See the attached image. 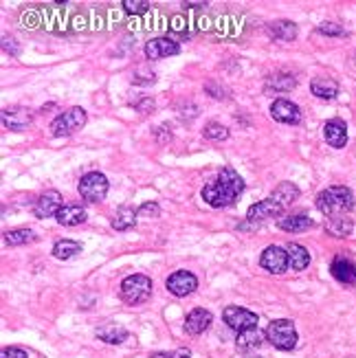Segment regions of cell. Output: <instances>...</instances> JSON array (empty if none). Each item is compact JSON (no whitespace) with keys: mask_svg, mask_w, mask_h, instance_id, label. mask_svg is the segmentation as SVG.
Segmentation results:
<instances>
[{"mask_svg":"<svg viewBox=\"0 0 356 358\" xmlns=\"http://www.w3.org/2000/svg\"><path fill=\"white\" fill-rule=\"evenodd\" d=\"M330 273L341 284L356 286V264L350 258H346V255H337L332 264H330Z\"/></svg>","mask_w":356,"mask_h":358,"instance_id":"9a60e30c","label":"cell"},{"mask_svg":"<svg viewBox=\"0 0 356 358\" xmlns=\"http://www.w3.org/2000/svg\"><path fill=\"white\" fill-rule=\"evenodd\" d=\"M299 196H301L299 187H297L295 183H288V181H286V183H279V185H277V189L273 191V198L282 202V204H284V209H286V207H290V204L295 202Z\"/></svg>","mask_w":356,"mask_h":358,"instance_id":"4316f807","label":"cell"},{"mask_svg":"<svg viewBox=\"0 0 356 358\" xmlns=\"http://www.w3.org/2000/svg\"><path fill=\"white\" fill-rule=\"evenodd\" d=\"M249 358H260V356H249Z\"/></svg>","mask_w":356,"mask_h":358,"instance_id":"ab89813d","label":"cell"},{"mask_svg":"<svg viewBox=\"0 0 356 358\" xmlns=\"http://www.w3.org/2000/svg\"><path fill=\"white\" fill-rule=\"evenodd\" d=\"M326 231L335 238H348L354 233V222L346 215H337V218H328L326 220Z\"/></svg>","mask_w":356,"mask_h":358,"instance_id":"cb8c5ba5","label":"cell"},{"mask_svg":"<svg viewBox=\"0 0 356 358\" xmlns=\"http://www.w3.org/2000/svg\"><path fill=\"white\" fill-rule=\"evenodd\" d=\"M310 91L314 97H319V99H335L339 95V84L335 80L319 78V80L310 82Z\"/></svg>","mask_w":356,"mask_h":358,"instance_id":"484cf974","label":"cell"},{"mask_svg":"<svg viewBox=\"0 0 356 358\" xmlns=\"http://www.w3.org/2000/svg\"><path fill=\"white\" fill-rule=\"evenodd\" d=\"M269 33L273 37H277V40L292 42L297 37V24L290 20H275L269 24Z\"/></svg>","mask_w":356,"mask_h":358,"instance_id":"603a6c76","label":"cell"},{"mask_svg":"<svg viewBox=\"0 0 356 358\" xmlns=\"http://www.w3.org/2000/svg\"><path fill=\"white\" fill-rule=\"evenodd\" d=\"M317 31H319L321 35H335V37H343V35H346V29L339 27V24H335V22H323V24H319V27H317Z\"/></svg>","mask_w":356,"mask_h":358,"instance_id":"d6a6232c","label":"cell"},{"mask_svg":"<svg viewBox=\"0 0 356 358\" xmlns=\"http://www.w3.org/2000/svg\"><path fill=\"white\" fill-rule=\"evenodd\" d=\"M242 191H244V178L233 168H222L218 178L202 189V200L213 209H222V207H231Z\"/></svg>","mask_w":356,"mask_h":358,"instance_id":"6da1fadb","label":"cell"},{"mask_svg":"<svg viewBox=\"0 0 356 358\" xmlns=\"http://www.w3.org/2000/svg\"><path fill=\"white\" fill-rule=\"evenodd\" d=\"M213 321V314L205 308H194L185 316V332L192 337H198L202 332H207Z\"/></svg>","mask_w":356,"mask_h":358,"instance_id":"2e32d148","label":"cell"},{"mask_svg":"<svg viewBox=\"0 0 356 358\" xmlns=\"http://www.w3.org/2000/svg\"><path fill=\"white\" fill-rule=\"evenodd\" d=\"M295 86H297V80L288 73H275L273 78H269V82H266V88H269V91H277V93L292 91Z\"/></svg>","mask_w":356,"mask_h":358,"instance_id":"83f0119b","label":"cell"},{"mask_svg":"<svg viewBox=\"0 0 356 358\" xmlns=\"http://www.w3.org/2000/svg\"><path fill=\"white\" fill-rule=\"evenodd\" d=\"M33 121V112L24 106H11L3 110V125L11 132H22L27 130Z\"/></svg>","mask_w":356,"mask_h":358,"instance_id":"8fae6325","label":"cell"},{"mask_svg":"<svg viewBox=\"0 0 356 358\" xmlns=\"http://www.w3.org/2000/svg\"><path fill=\"white\" fill-rule=\"evenodd\" d=\"M0 358H29V354L20 348H5L3 354H0Z\"/></svg>","mask_w":356,"mask_h":358,"instance_id":"d590c367","label":"cell"},{"mask_svg":"<svg viewBox=\"0 0 356 358\" xmlns=\"http://www.w3.org/2000/svg\"><path fill=\"white\" fill-rule=\"evenodd\" d=\"M181 53V46L172 37H152L145 44V57L148 60H163Z\"/></svg>","mask_w":356,"mask_h":358,"instance_id":"5bb4252c","label":"cell"},{"mask_svg":"<svg viewBox=\"0 0 356 358\" xmlns=\"http://www.w3.org/2000/svg\"><path fill=\"white\" fill-rule=\"evenodd\" d=\"M222 319L229 328L238 332V334L240 332L251 330V328H258V314L247 308H240V305H226L222 310Z\"/></svg>","mask_w":356,"mask_h":358,"instance_id":"52a82bcc","label":"cell"},{"mask_svg":"<svg viewBox=\"0 0 356 358\" xmlns=\"http://www.w3.org/2000/svg\"><path fill=\"white\" fill-rule=\"evenodd\" d=\"M286 251H288V264L292 271H303V268L310 266V253L306 247L297 244V242H290Z\"/></svg>","mask_w":356,"mask_h":358,"instance_id":"7402d4cb","label":"cell"},{"mask_svg":"<svg viewBox=\"0 0 356 358\" xmlns=\"http://www.w3.org/2000/svg\"><path fill=\"white\" fill-rule=\"evenodd\" d=\"M119 295L128 305L145 303L152 297V279L148 275H139V273L128 275L121 281Z\"/></svg>","mask_w":356,"mask_h":358,"instance_id":"277c9868","label":"cell"},{"mask_svg":"<svg viewBox=\"0 0 356 358\" xmlns=\"http://www.w3.org/2000/svg\"><path fill=\"white\" fill-rule=\"evenodd\" d=\"M317 209H319L326 218H337V215H346L354 209V194L343 185H335L323 189L317 196Z\"/></svg>","mask_w":356,"mask_h":358,"instance_id":"7a4b0ae2","label":"cell"},{"mask_svg":"<svg viewBox=\"0 0 356 358\" xmlns=\"http://www.w3.org/2000/svg\"><path fill=\"white\" fill-rule=\"evenodd\" d=\"M282 213H284V204L271 196L266 200L251 204L249 211H247V220L249 222H264V220H271V218H282Z\"/></svg>","mask_w":356,"mask_h":358,"instance_id":"ba28073f","label":"cell"},{"mask_svg":"<svg viewBox=\"0 0 356 358\" xmlns=\"http://www.w3.org/2000/svg\"><path fill=\"white\" fill-rule=\"evenodd\" d=\"M312 220L308 218V215L303 213H292V215H282V218L277 220V226L282 229V231L286 233H301V231H308V229H312Z\"/></svg>","mask_w":356,"mask_h":358,"instance_id":"ac0fdd59","label":"cell"},{"mask_svg":"<svg viewBox=\"0 0 356 358\" xmlns=\"http://www.w3.org/2000/svg\"><path fill=\"white\" fill-rule=\"evenodd\" d=\"M183 7H185V9H187V7H202V9H205L207 3H183Z\"/></svg>","mask_w":356,"mask_h":358,"instance_id":"f35d334b","label":"cell"},{"mask_svg":"<svg viewBox=\"0 0 356 358\" xmlns=\"http://www.w3.org/2000/svg\"><path fill=\"white\" fill-rule=\"evenodd\" d=\"M33 240H35V233L31 229H11V231L5 233V242L9 247H22V244H29Z\"/></svg>","mask_w":356,"mask_h":358,"instance_id":"f546056e","label":"cell"},{"mask_svg":"<svg viewBox=\"0 0 356 358\" xmlns=\"http://www.w3.org/2000/svg\"><path fill=\"white\" fill-rule=\"evenodd\" d=\"M260 266L264 271H269L273 275H282L286 273V268H290L288 264V251L282 247H266L260 255Z\"/></svg>","mask_w":356,"mask_h":358,"instance_id":"9c48e42d","label":"cell"},{"mask_svg":"<svg viewBox=\"0 0 356 358\" xmlns=\"http://www.w3.org/2000/svg\"><path fill=\"white\" fill-rule=\"evenodd\" d=\"M323 138L328 141V145H332L337 150L346 147L348 143V125L341 119H330L323 125Z\"/></svg>","mask_w":356,"mask_h":358,"instance_id":"e0dca14e","label":"cell"},{"mask_svg":"<svg viewBox=\"0 0 356 358\" xmlns=\"http://www.w3.org/2000/svg\"><path fill=\"white\" fill-rule=\"evenodd\" d=\"M55 220L62 224V226H78V224H84L86 222V209L82 207V204H64Z\"/></svg>","mask_w":356,"mask_h":358,"instance_id":"ffe728a7","label":"cell"},{"mask_svg":"<svg viewBox=\"0 0 356 358\" xmlns=\"http://www.w3.org/2000/svg\"><path fill=\"white\" fill-rule=\"evenodd\" d=\"M266 332V341H269L273 348L282 350V352H292L297 348V328L288 319H275V321L269 323Z\"/></svg>","mask_w":356,"mask_h":358,"instance_id":"3957f363","label":"cell"},{"mask_svg":"<svg viewBox=\"0 0 356 358\" xmlns=\"http://www.w3.org/2000/svg\"><path fill=\"white\" fill-rule=\"evenodd\" d=\"M152 358H174V354H168V352H157V354H152Z\"/></svg>","mask_w":356,"mask_h":358,"instance_id":"74e56055","label":"cell"},{"mask_svg":"<svg viewBox=\"0 0 356 358\" xmlns=\"http://www.w3.org/2000/svg\"><path fill=\"white\" fill-rule=\"evenodd\" d=\"M271 117L279 123L297 125L301 121V110L297 104H292L290 99H275L271 104Z\"/></svg>","mask_w":356,"mask_h":358,"instance_id":"4fadbf2b","label":"cell"},{"mask_svg":"<svg viewBox=\"0 0 356 358\" xmlns=\"http://www.w3.org/2000/svg\"><path fill=\"white\" fill-rule=\"evenodd\" d=\"M174 358H192V352H189V350H178L174 354Z\"/></svg>","mask_w":356,"mask_h":358,"instance_id":"8d00e7d4","label":"cell"},{"mask_svg":"<svg viewBox=\"0 0 356 358\" xmlns=\"http://www.w3.org/2000/svg\"><path fill=\"white\" fill-rule=\"evenodd\" d=\"M95 334L99 341H104L108 345H121L125 339H128V330L117 323H104L95 330Z\"/></svg>","mask_w":356,"mask_h":358,"instance_id":"44dd1931","label":"cell"},{"mask_svg":"<svg viewBox=\"0 0 356 358\" xmlns=\"http://www.w3.org/2000/svg\"><path fill=\"white\" fill-rule=\"evenodd\" d=\"M136 213H139V215H154V218H157V215L161 213V209H159L157 202H145L143 207L136 209Z\"/></svg>","mask_w":356,"mask_h":358,"instance_id":"e575fe53","label":"cell"},{"mask_svg":"<svg viewBox=\"0 0 356 358\" xmlns=\"http://www.w3.org/2000/svg\"><path fill=\"white\" fill-rule=\"evenodd\" d=\"M62 207H64L62 194L55 189H48L33 202V213H35V218H51V215H57V211Z\"/></svg>","mask_w":356,"mask_h":358,"instance_id":"7c38bea8","label":"cell"},{"mask_svg":"<svg viewBox=\"0 0 356 358\" xmlns=\"http://www.w3.org/2000/svg\"><path fill=\"white\" fill-rule=\"evenodd\" d=\"M86 110L84 108H80V106H73V108H69L66 112H62V114H57V117L51 121V134L53 136H71V134H75L80 130V127H84L86 125Z\"/></svg>","mask_w":356,"mask_h":358,"instance_id":"5b68a950","label":"cell"},{"mask_svg":"<svg viewBox=\"0 0 356 358\" xmlns=\"http://www.w3.org/2000/svg\"><path fill=\"white\" fill-rule=\"evenodd\" d=\"M136 218H139V213L132 207H121L117 211V215L112 218V229L114 231H130V229L136 226Z\"/></svg>","mask_w":356,"mask_h":358,"instance_id":"d4e9b609","label":"cell"},{"mask_svg":"<svg viewBox=\"0 0 356 358\" xmlns=\"http://www.w3.org/2000/svg\"><path fill=\"white\" fill-rule=\"evenodd\" d=\"M202 134H205V138H209V141H226L229 138L226 127L222 123H215V121L207 123L205 130H202Z\"/></svg>","mask_w":356,"mask_h":358,"instance_id":"4dcf8cb0","label":"cell"},{"mask_svg":"<svg viewBox=\"0 0 356 358\" xmlns=\"http://www.w3.org/2000/svg\"><path fill=\"white\" fill-rule=\"evenodd\" d=\"M205 91H207L213 99H226V95H229L226 88H220L215 82H209V84L205 86Z\"/></svg>","mask_w":356,"mask_h":358,"instance_id":"836d02e7","label":"cell"},{"mask_svg":"<svg viewBox=\"0 0 356 358\" xmlns=\"http://www.w3.org/2000/svg\"><path fill=\"white\" fill-rule=\"evenodd\" d=\"M121 7L125 9V14L141 16V14H148L152 5H150V3H145V0H123Z\"/></svg>","mask_w":356,"mask_h":358,"instance_id":"1f68e13d","label":"cell"},{"mask_svg":"<svg viewBox=\"0 0 356 358\" xmlns=\"http://www.w3.org/2000/svg\"><path fill=\"white\" fill-rule=\"evenodd\" d=\"M165 286H168V290L174 297H187L198 288V279L194 273H189V271H176L168 277Z\"/></svg>","mask_w":356,"mask_h":358,"instance_id":"30bf717a","label":"cell"},{"mask_svg":"<svg viewBox=\"0 0 356 358\" xmlns=\"http://www.w3.org/2000/svg\"><path fill=\"white\" fill-rule=\"evenodd\" d=\"M108 178L101 174V172H88L82 176V181H80V194L86 202H91V204H97L106 198L108 194Z\"/></svg>","mask_w":356,"mask_h":358,"instance_id":"8992f818","label":"cell"},{"mask_svg":"<svg viewBox=\"0 0 356 358\" xmlns=\"http://www.w3.org/2000/svg\"><path fill=\"white\" fill-rule=\"evenodd\" d=\"M82 251V244L75 240H60L53 247V258L57 260H71L73 255H78Z\"/></svg>","mask_w":356,"mask_h":358,"instance_id":"f1b7e54d","label":"cell"},{"mask_svg":"<svg viewBox=\"0 0 356 358\" xmlns=\"http://www.w3.org/2000/svg\"><path fill=\"white\" fill-rule=\"evenodd\" d=\"M264 341H266V332L260 328H251L247 332H240L235 337V348L240 352H251V350H258Z\"/></svg>","mask_w":356,"mask_h":358,"instance_id":"d6986e66","label":"cell"}]
</instances>
